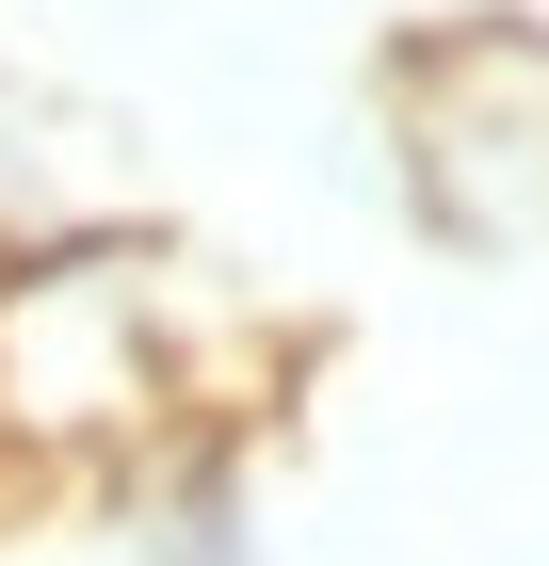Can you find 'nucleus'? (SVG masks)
<instances>
[{"mask_svg": "<svg viewBox=\"0 0 549 566\" xmlns=\"http://www.w3.org/2000/svg\"><path fill=\"white\" fill-rule=\"evenodd\" d=\"M388 146L404 211L453 260H549V33L534 17H453L388 49Z\"/></svg>", "mask_w": 549, "mask_h": 566, "instance_id": "obj_2", "label": "nucleus"}, {"mask_svg": "<svg viewBox=\"0 0 549 566\" xmlns=\"http://www.w3.org/2000/svg\"><path fill=\"white\" fill-rule=\"evenodd\" d=\"M211 421V373H194V324H178V260L82 227V243H33L0 275V453H49V470H146Z\"/></svg>", "mask_w": 549, "mask_h": 566, "instance_id": "obj_1", "label": "nucleus"}]
</instances>
